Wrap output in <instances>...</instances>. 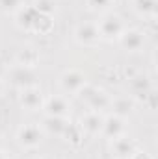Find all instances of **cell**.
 I'll list each match as a JSON object with an SVG mask.
<instances>
[{"label": "cell", "instance_id": "1", "mask_svg": "<svg viewBox=\"0 0 158 159\" xmlns=\"http://www.w3.org/2000/svg\"><path fill=\"white\" fill-rule=\"evenodd\" d=\"M82 83H84V80H82V76H80L78 72H69V74H65V78H63V85H65L67 89H71V91L78 89Z\"/></svg>", "mask_w": 158, "mask_h": 159}, {"label": "cell", "instance_id": "2", "mask_svg": "<svg viewBox=\"0 0 158 159\" xmlns=\"http://www.w3.org/2000/svg\"><path fill=\"white\" fill-rule=\"evenodd\" d=\"M37 139H39V133L36 128H26L21 131V143H24V144H36Z\"/></svg>", "mask_w": 158, "mask_h": 159}, {"label": "cell", "instance_id": "3", "mask_svg": "<svg viewBox=\"0 0 158 159\" xmlns=\"http://www.w3.org/2000/svg\"><path fill=\"white\" fill-rule=\"evenodd\" d=\"M95 30L93 28H89V26H86V28H80L78 30V39H95Z\"/></svg>", "mask_w": 158, "mask_h": 159}, {"label": "cell", "instance_id": "4", "mask_svg": "<svg viewBox=\"0 0 158 159\" xmlns=\"http://www.w3.org/2000/svg\"><path fill=\"white\" fill-rule=\"evenodd\" d=\"M39 96H37V93H26V96L22 98V102H26V106H36V104H39Z\"/></svg>", "mask_w": 158, "mask_h": 159}, {"label": "cell", "instance_id": "5", "mask_svg": "<svg viewBox=\"0 0 158 159\" xmlns=\"http://www.w3.org/2000/svg\"><path fill=\"white\" fill-rule=\"evenodd\" d=\"M50 107H52V111H56V113H63V111H65V104H63L62 100H52V102H50Z\"/></svg>", "mask_w": 158, "mask_h": 159}, {"label": "cell", "instance_id": "6", "mask_svg": "<svg viewBox=\"0 0 158 159\" xmlns=\"http://www.w3.org/2000/svg\"><path fill=\"white\" fill-rule=\"evenodd\" d=\"M0 4H2L4 7H13V6L17 4V0H0Z\"/></svg>", "mask_w": 158, "mask_h": 159}, {"label": "cell", "instance_id": "7", "mask_svg": "<svg viewBox=\"0 0 158 159\" xmlns=\"http://www.w3.org/2000/svg\"><path fill=\"white\" fill-rule=\"evenodd\" d=\"M0 159H4V157H2V156H0Z\"/></svg>", "mask_w": 158, "mask_h": 159}]
</instances>
